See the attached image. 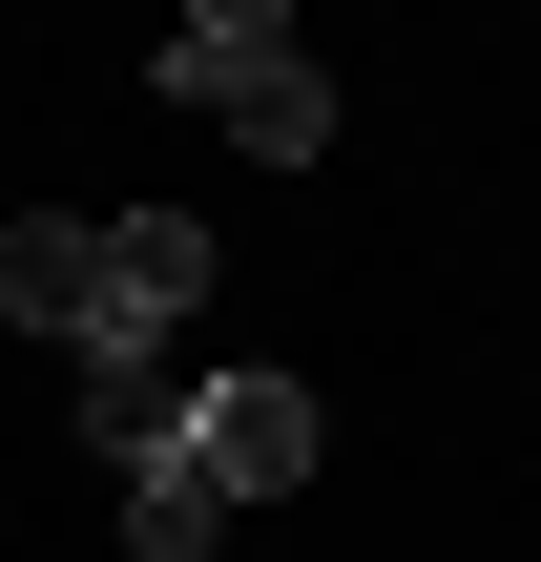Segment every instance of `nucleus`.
<instances>
[{"label": "nucleus", "instance_id": "3", "mask_svg": "<svg viewBox=\"0 0 541 562\" xmlns=\"http://www.w3.org/2000/svg\"><path fill=\"white\" fill-rule=\"evenodd\" d=\"M167 313H208V229L188 209H104V355H167Z\"/></svg>", "mask_w": 541, "mask_h": 562}, {"label": "nucleus", "instance_id": "1", "mask_svg": "<svg viewBox=\"0 0 541 562\" xmlns=\"http://www.w3.org/2000/svg\"><path fill=\"white\" fill-rule=\"evenodd\" d=\"M146 83H167V104H208V125H229V146H271V167H313V146H334V63H313L271 0H188V21L146 42Z\"/></svg>", "mask_w": 541, "mask_h": 562}, {"label": "nucleus", "instance_id": "5", "mask_svg": "<svg viewBox=\"0 0 541 562\" xmlns=\"http://www.w3.org/2000/svg\"><path fill=\"white\" fill-rule=\"evenodd\" d=\"M83 438H104V459L146 480V459L188 438V375H167V355H83Z\"/></svg>", "mask_w": 541, "mask_h": 562}, {"label": "nucleus", "instance_id": "4", "mask_svg": "<svg viewBox=\"0 0 541 562\" xmlns=\"http://www.w3.org/2000/svg\"><path fill=\"white\" fill-rule=\"evenodd\" d=\"M0 313L63 334V355H104V209H21L0 229Z\"/></svg>", "mask_w": 541, "mask_h": 562}, {"label": "nucleus", "instance_id": "6", "mask_svg": "<svg viewBox=\"0 0 541 562\" xmlns=\"http://www.w3.org/2000/svg\"><path fill=\"white\" fill-rule=\"evenodd\" d=\"M125 562H229V501L188 480V438H167V459L125 480Z\"/></svg>", "mask_w": 541, "mask_h": 562}, {"label": "nucleus", "instance_id": "2", "mask_svg": "<svg viewBox=\"0 0 541 562\" xmlns=\"http://www.w3.org/2000/svg\"><path fill=\"white\" fill-rule=\"evenodd\" d=\"M313 438H334V396L313 375H271V355H229V375H188V480L250 521V501H292L313 480Z\"/></svg>", "mask_w": 541, "mask_h": 562}]
</instances>
